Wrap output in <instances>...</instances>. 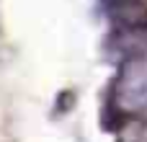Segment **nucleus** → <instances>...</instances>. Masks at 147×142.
<instances>
[{
    "label": "nucleus",
    "instance_id": "f257e3e1",
    "mask_svg": "<svg viewBox=\"0 0 147 142\" xmlns=\"http://www.w3.org/2000/svg\"><path fill=\"white\" fill-rule=\"evenodd\" d=\"M111 103L121 116H140L147 111V52L119 62L111 85Z\"/></svg>",
    "mask_w": 147,
    "mask_h": 142
}]
</instances>
